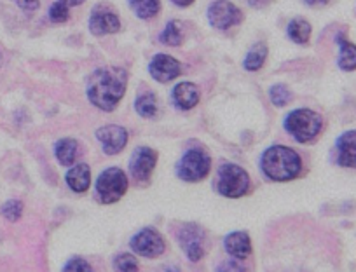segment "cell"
Wrapping results in <instances>:
<instances>
[{"label":"cell","mask_w":356,"mask_h":272,"mask_svg":"<svg viewBox=\"0 0 356 272\" xmlns=\"http://www.w3.org/2000/svg\"><path fill=\"white\" fill-rule=\"evenodd\" d=\"M128 86V74L121 67L98 68L88 83L89 101L100 110L112 112L122 100Z\"/></svg>","instance_id":"cell-1"},{"label":"cell","mask_w":356,"mask_h":272,"mask_svg":"<svg viewBox=\"0 0 356 272\" xmlns=\"http://www.w3.org/2000/svg\"><path fill=\"white\" fill-rule=\"evenodd\" d=\"M260 168L264 175L273 182H290L302 171V159L293 148L275 145L262 154Z\"/></svg>","instance_id":"cell-2"},{"label":"cell","mask_w":356,"mask_h":272,"mask_svg":"<svg viewBox=\"0 0 356 272\" xmlns=\"http://www.w3.org/2000/svg\"><path fill=\"white\" fill-rule=\"evenodd\" d=\"M323 128V119L311 108H297L290 112L285 119V129L299 144H309L320 135Z\"/></svg>","instance_id":"cell-3"},{"label":"cell","mask_w":356,"mask_h":272,"mask_svg":"<svg viewBox=\"0 0 356 272\" xmlns=\"http://www.w3.org/2000/svg\"><path fill=\"white\" fill-rule=\"evenodd\" d=\"M250 190V176L241 166L225 162L218 169V192L229 199L245 196Z\"/></svg>","instance_id":"cell-4"},{"label":"cell","mask_w":356,"mask_h":272,"mask_svg":"<svg viewBox=\"0 0 356 272\" xmlns=\"http://www.w3.org/2000/svg\"><path fill=\"white\" fill-rule=\"evenodd\" d=\"M128 190V178L126 173L119 168H108L98 176L97 180V194L98 199L104 204H114Z\"/></svg>","instance_id":"cell-5"},{"label":"cell","mask_w":356,"mask_h":272,"mask_svg":"<svg viewBox=\"0 0 356 272\" xmlns=\"http://www.w3.org/2000/svg\"><path fill=\"white\" fill-rule=\"evenodd\" d=\"M210 169V155L201 148H193V151H187V154L180 159L177 166V175L184 182H201L203 178H207Z\"/></svg>","instance_id":"cell-6"},{"label":"cell","mask_w":356,"mask_h":272,"mask_svg":"<svg viewBox=\"0 0 356 272\" xmlns=\"http://www.w3.org/2000/svg\"><path fill=\"white\" fill-rule=\"evenodd\" d=\"M129 246H131V250L135 251L136 255H140V257L157 258L164 253L166 244H164L163 236H161L156 229L145 227V229H142L138 234H135V236L131 237Z\"/></svg>","instance_id":"cell-7"},{"label":"cell","mask_w":356,"mask_h":272,"mask_svg":"<svg viewBox=\"0 0 356 272\" xmlns=\"http://www.w3.org/2000/svg\"><path fill=\"white\" fill-rule=\"evenodd\" d=\"M208 22L213 28L227 30L243 22V12L229 0H215L208 8Z\"/></svg>","instance_id":"cell-8"},{"label":"cell","mask_w":356,"mask_h":272,"mask_svg":"<svg viewBox=\"0 0 356 272\" xmlns=\"http://www.w3.org/2000/svg\"><path fill=\"white\" fill-rule=\"evenodd\" d=\"M177 239L191 262H200L204 257V230L196 223H186L178 230Z\"/></svg>","instance_id":"cell-9"},{"label":"cell","mask_w":356,"mask_h":272,"mask_svg":"<svg viewBox=\"0 0 356 272\" xmlns=\"http://www.w3.org/2000/svg\"><path fill=\"white\" fill-rule=\"evenodd\" d=\"M157 162V152L149 147H140L133 152L131 159H129V173L133 178L140 183L149 182L150 175H152L154 168Z\"/></svg>","instance_id":"cell-10"},{"label":"cell","mask_w":356,"mask_h":272,"mask_svg":"<svg viewBox=\"0 0 356 272\" xmlns=\"http://www.w3.org/2000/svg\"><path fill=\"white\" fill-rule=\"evenodd\" d=\"M89 30L97 37L108 35V33H118L121 30V22L118 15L107 6L100 4L93 9L91 18H89Z\"/></svg>","instance_id":"cell-11"},{"label":"cell","mask_w":356,"mask_h":272,"mask_svg":"<svg viewBox=\"0 0 356 272\" xmlns=\"http://www.w3.org/2000/svg\"><path fill=\"white\" fill-rule=\"evenodd\" d=\"M182 65L170 54H156L149 65V72L157 83H170L182 74Z\"/></svg>","instance_id":"cell-12"},{"label":"cell","mask_w":356,"mask_h":272,"mask_svg":"<svg viewBox=\"0 0 356 272\" xmlns=\"http://www.w3.org/2000/svg\"><path fill=\"white\" fill-rule=\"evenodd\" d=\"M97 138L100 140L104 152L107 155H115L128 144V131L122 126H104L97 131Z\"/></svg>","instance_id":"cell-13"},{"label":"cell","mask_w":356,"mask_h":272,"mask_svg":"<svg viewBox=\"0 0 356 272\" xmlns=\"http://www.w3.org/2000/svg\"><path fill=\"white\" fill-rule=\"evenodd\" d=\"M337 164L342 168H356V129L342 133L335 144Z\"/></svg>","instance_id":"cell-14"},{"label":"cell","mask_w":356,"mask_h":272,"mask_svg":"<svg viewBox=\"0 0 356 272\" xmlns=\"http://www.w3.org/2000/svg\"><path fill=\"white\" fill-rule=\"evenodd\" d=\"M173 103L182 110H191L200 103V87L193 83H180L173 87Z\"/></svg>","instance_id":"cell-15"},{"label":"cell","mask_w":356,"mask_h":272,"mask_svg":"<svg viewBox=\"0 0 356 272\" xmlns=\"http://www.w3.org/2000/svg\"><path fill=\"white\" fill-rule=\"evenodd\" d=\"M224 246L225 251L238 260H245L252 253V241H250L248 234L243 232V230L229 234L224 239Z\"/></svg>","instance_id":"cell-16"},{"label":"cell","mask_w":356,"mask_h":272,"mask_svg":"<svg viewBox=\"0 0 356 272\" xmlns=\"http://www.w3.org/2000/svg\"><path fill=\"white\" fill-rule=\"evenodd\" d=\"M67 183L74 192H86L91 185V169H89V166L81 162V164L68 169Z\"/></svg>","instance_id":"cell-17"},{"label":"cell","mask_w":356,"mask_h":272,"mask_svg":"<svg viewBox=\"0 0 356 272\" xmlns=\"http://www.w3.org/2000/svg\"><path fill=\"white\" fill-rule=\"evenodd\" d=\"M337 42L341 47L337 60L339 68L344 72H353V70H356V44L349 42L342 35L337 37Z\"/></svg>","instance_id":"cell-18"},{"label":"cell","mask_w":356,"mask_h":272,"mask_svg":"<svg viewBox=\"0 0 356 272\" xmlns=\"http://www.w3.org/2000/svg\"><path fill=\"white\" fill-rule=\"evenodd\" d=\"M79 145L74 138H61V140L56 142L54 145V154H56V159L60 161V164L63 166H72L75 162V158H77Z\"/></svg>","instance_id":"cell-19"},{"label":"cell","mask_w":356,"mask_h":272,"mask_svg":"<svg viewBox=\"0 0 356 272\" xmlns=\"http://www.w3.org/2000/svg\"><path fill=\"white\" fill-rule=\"evenodd\" d=\"M289 37L293 40L296 44H307L309 42V37L313 28H311L309 22H306L304 18H296L289 23Z\"/></svg>","instance_id":"cell-20"},{"label":"cell","mask_w":356,"mask_h":272,"mask_svg":"<svg viewBox=\"0 0 356 272\" xmlns=\"http://www.w3.org/2000/svg\"><path fill=\"white\" fill-rule=\"evenodd\" d=\"M269 49L264 42H257L255 46H252V49L248 51L245 58V68L250 72H257L259 68H262V65L266 63V58Z\"/></svg>","instance_id":"cell-21"},{"label":"cell","mask_w":356,"mask_h":272,"mask_svg":"<svg viewBox=\"0 0 356 272\" xmlns=\"http://www.w3.org/2000/svg\"><path fill=\"white\" fill-rule=\"evenodd\" d=\"M128 2L140 19L154 18L161 9V0H128Z\"/></svg>","instance_id":"cell-22"},{"label":"cell","mask_w":356,"mask_h":272,"mask_svg":"<svg viewBox=\"0 0 356 272\" xmlns=\"http://www.w3.org/2000/svg\"><path fill=\"white\" fill-rule=\"evenodd\" d=\"M159 40L166 46L177 47L184 42V32H182V25L178 22H170L166 25V28L163 30V33L159 35Z\"/></svg>","instance_id":"cell-23"},{"label":"cell","mask_w":356,"mask_h":272,"mask_svg":"<svg viewBox=\"0 0 356 272\" xmlns=\"http://www.w3.org/2000/svg\"><path fill=\"white\" fill-rule=\"evenodd\" d=\"M135 108L142 117L152 119L157 114V100L152 93L140 94L135 101Z\"/></svg>","instance_id":"cell-24"},{"label":"cell","mask_w":356,"mask_h":272,"mask_svg":"<svg viewBox=\"0 0 356 272\" xmlns=\"http://www.w3.org/2000/svg\"><path fill=\"white\" fill-rule=\"evenodd\" d=\"M269 98H271L273 105H276V107H286L292 100V93H290L285 84H276L269 91Z\"/></svg>","instance_id":"cell-25"},{"label":"cell","mask_w":356,"mask_h":272,"mask_svg":"<svg viewBox=\"0 0 356 272\" xmlns=\"http://www.w3.org/2000/svg\"><path fill=\"white\" fill-rule=\"evenodd\" d=\"M115 272H138V262L133 255L121 253L114 258Z\"/></svg>","instance_id":"cell-26"},{"label":"cell","mask_w":356,"mask_h":272,"mask_svg":"<svg viewBox=\"0 0 356 272\" xmlns=\"http://www.w3.org/2000/svg\"><path fill=\"white\" fill-rule=\"evenodd\" d=\"M2 215L9 222H18L23 215V203L18 199H11L8 203H4L2 206Z\"/></svg>","instance_id":"cell-27"},{"label":"cell","mask_w":356,"mask_h":272,"mask_svg":"<svg viewBox=\"0 0 356 272\" xmlns=\"http://www.w3.org/2000/svg\"><path fill=\"white\" fill-rule=\"evenodd\" d=\"M70 18V12H68V8L61 2H56L49 8V19L53 23H65Z\"/></svg>","instance_id":"cell-28"},{"label":"cell","mask_w":356,"mask_h":272,"mask_svg":"<svg viewBox=\"0 0 356 272\" xmlns=\"http://www.w3.org/2000/svg\"><path fill=\"white\" fill-rule=\"evenodd\" d=\"M63 272H93L91 265L84 260V258H72L67 262V265L63 267Z\"/></svg>","instance_id":"cell-29"},{"label":"cell","mask_w":356,"mask_h":272,"mask_svg":"<svg viewBox=\"0 0 356 272\" xmlns=\"http://www.w3.org/2000/svg\"><path fill=\"white\" fill-rule=\"evenodd\" d=\"M217 272H246V267L236 258V260L222 262L217 267Z\"/></svg>","instance_id":"cell-30"},{"label":"cell","mask_w":356,"mask_h":272,"mask_svg":"<svg viewBox=\"0 0 356 272\" xmlns=\"http://www.w3.org/2000/svg\"><path fill=\"white\" fill-rule=\"evenodd\" d=\"M19 6V9L26 12H33L40 6V0H16Z\"/></svg>","instance_id":"cell-31"},{"label":"cell","mask_w":356,"mask_h":272,"mask_svg":"<svg viewBox=\"0 0 356 272\" xmlns=\"http://www.w3.org/2000/svg\"><path fill=\"white\" fill-rule=\"evenodd\" d=\"M307 6H311V8H320V6H325L328 4L330 0H304Z\"/></svg>","instance_id":"cell-32"},{"label":"cell","mask_w":356,"mask_h":272,"mask_svg":"<svg viewBox=\"0 0 356 272\" xmlns=\"http://www.w3.org/2000/svg\"><path fill=\"white\" fill-rule=\"evenodd\" d=\"M61 4H65L67 8H75V6H81L84 4L86 0H60Z\"/></svg>","instance_id":"cell-33"},{"label":"cell","mask_w":356,"mask_h":272,"mask_svg":"<svg viewBox=\"0 0 356 272\" xmlns=\"http://www.w3.org/2000/svg\"><path fill=\"white\" fill-rule=\"evenodd\" d=\"M171 2H173L175 6H178V8H189L194 0H171Z\"/></svg>","instance_id":"cell-34"},{"label":"cell","mask_w":356,"mask_h":272,"mask_svg":"<svg viewBox=\"0 0 356 272\" xmlns=\"http://www.w3.org/2000/svg\"><path fill=\"white\" fill-rule=\"evenodd\" d=\"M163 272H180V269H178V267H175V265H168V267L164 269Z\"/></svg>","instance_id":"cell-35"},{"label":"cell","mask_w":356,"mask_h":272,"mask_svg":"<svg viewBox=\"0 0 356 272\" xmlns=\"http://www.w3.org/2000/svg\"><path fill=\"white\" fill-rule=\"evenodd\" d=\"M2 63H4V56H2V53H0V67H2Z\"/></svg>","instance_id":"cell-36"}]
</instances>
